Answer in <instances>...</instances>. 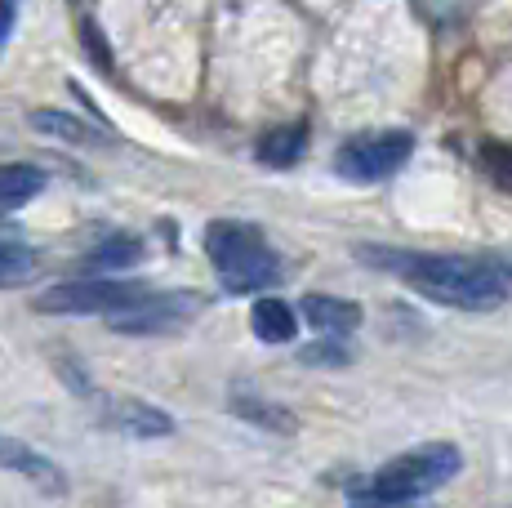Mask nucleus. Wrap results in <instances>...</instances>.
<instances>
[{"label": "nucleus", "mask_w": 512, "mask_h": 508, "mask_svg": "<svg viewBox=\"0 0 512 508\" xmlns=\"http://www.w3.org/2000/svg\"><path fill=\"white\" fill-rule=\"evenodd\" d=\"M357 259L370 268H383L401 277L423 299H437L446 308L490 312L508 299V281L490 263L459 259V254H419V250H392V246H357Z\"/></svg>", "instance_id": "1"}, {"label": "nucleus", "mask_w": 512, "mask_h": 508, "mask_svg": "<svg viewBox=\"0 0 512 508\" xmlns=\"http://www.w3.org/2000/svg\"><path fill=\"white\" fill-rule=\"evenodd\" d=\"M205 254H210L223 290H232V295H254V290H268L281 281V259L254 223L214 219L205 228Z\"/></svg>", "instance_id": "2"}, {"label": "nucleus", "mask_w": 512, "mask_h": 508, "mask_svg": "<svg viewBox=\"0 0 512 508\" xmlns=\"http://www.w3.org/2000/svg\"><path fill=\"white\" fill-rule=\"evenodd\" d=\"M459 464H464V455L450 442H428V446H419V451L383 464L379 473L370 477V486L352 491V500L357 504H415L423 495L437 491V486H446L450 477L459 473Z\"/></svg>", "instance_id": "3"}, {"label": "nucleus", "mask_w": 512, "mask_h": 508, "mask_svg": "<svg viewBox=\"0 0 512 508\" xmlns=\"http://www.w3.org/2000/svg\"><path fill=\"white\" fill-rule=\"evenodd\" d=\"M415 152V139L406 130H388V134H370V139H352L343 143L334 156V170L352 183H379L388 174H397L401 165Z\"/></svg>", "instance_id": "4"}, {"label": "nucleus", "mask_w": 512, "mask_h": 508, "mask_svg": "<svg viewBox=\"0 0 512 508\" xmlns=\"http://www.w3.org/2000/svg\"><path fill=\"white\" fill-rule=\"evenodd\" d=\"M201 308L205 299L192 290H174V295H147L143 290L130 308L112 312L107 321H112L116 335H170V330H183Z\"/></svg>", "instance_id": "5"}, {"label": "nucleus", "mask_w": 512, "mask_h": 508, "mask_svg": "<svg viewBox=\"0 0 512 508\" xmlns=\"http://www.w3.org/2000/svg\"><path fill=\"white\" fill-rule=\"evenodd\" d=\"M143 295V286H121V281H67L36 299L41 312H63V317H112V312L130 308Z\"/></svg>", "instance_id": "6"}, {"label": "nucleus", "mask_w": 512, "mask_h": 508, "mask_svg": "<svg viewBox=\"0 0 512 508\" xmlns=\"http://www.w3.org/2000/svg\"><path fill=\"white\" fill-rule=\"evenodd\" d=\"M103 424L125 437H139V442L174 433V419L165 415L161 406L139 402V397H112V402H103Z\"/></svg>", "instance_id": "7"}, {"label": "nucleus", "mask_w": 512, "mask_h": 508, "mask_svg": "<svg viewBox=\"0 0 512 508\" xmlns=\"http://www.w3.org/2000/svg\"><path fill=\"white\" fill-rule=\"evenodd\" d=\"M303 317H308L312 330H321L330 339H343L361 326V308L352 299H334V295H308L303 299Z\"/></svg>", "instance_id": "8"}, {"label": "nucleus", "mask_w": 512, "mask_h": 508, "mask_svg": "<svg viewBox=\"0 0 512 508\" xmlns=\"http://www.w3.org/2000/svg\"><path fill=\"white\" fill-rule=\"evenodd\" d=\"M0 468L18 473V477H32V482H41V486H63V468H58L54 459H45L41 451H32L27 442L5 437V433H0Z\"/></svg>", "instance_id": "9"}, {"label": "nucleus", "mask_w": 512, "mask_h": 508, "mask_svg": "<svg viewBox=\"0 0 512 508\" xmlns=\"http://www.w3.org/2000/svg\"><path fill=\"white\" fill-rule=\"evenodd\" d=\"M36 277V250L18 237L14 223L0 219V290L27 286Z\"/></svg>", "instance_id": "10"}, {"label": "nucleus", "mask_w": 512, "mask_h": 508, "mask_svg": "<svg viewBox=\"0 0 512 508\" xmlns=\"http://www.w3.org/2000/svg\"><path fill=\"white\" fill-rule=\"evenodd\" d=\"M303 152H308V125H303V121L277 125V130H268L259 139V161L272 165V170H290Z\"/></svg>", "instance_id": "11"}, {"label": "nucleus", "mask_w": 512, "mask_h": 508, "mask_svg": "<svg viewBox=\"0 0 512 508\" xmlns=\"http://www.w3.org/2000/svg\"><path fill=\"white\" fill-rule=\"evenodd\" d=\"M41 192H45V170H36V165H27V161L0 165V214L36 201Z\"/></svg>", "instance_id": "12"}, {"label": "nucleus", "mask_w": 512, "mask_h": 508, "mask_svg": "<svg viewBox=\"0 0 512 508\" xmlns=\"http://www.w3.org/2000/svg\"><path fill=\"white\" fill-rule=\"evenodd\" d=\"M250 326L263 344H290L294 330H299V317H294V308L285 299H259L250 312Z\"/></svg>", "instance_id": "13"}, {"label": "nucleus", "mask_w": 512, "mask_h": 508, "mask_svg": "<svg viewBox=\"0 0 512 508\" xmlns=\"http://www.w3.org/2000/svg\"><path fill=\"white\" fill-rule=\"evenodd\" d=\"M139 259H143V241L125 237V232H112V237H103L90 254H85V268L112 272V268H130V263H139Z\"/></svg>", "instance_id": "14"}, {"label": "nucleus", "mask_w": 512, "mask_h": 508, "mask_svg": "<svg viewBox=\"0 0 512 508\" xmlns=\"http://www.w3.org/2000/svg\"><path fill=\"white\" fill-rule=\"evenodd\" d=\"M232 410L241 419H250V424H259V428H268V433H294V415L285 406L277 402H263V397H254V393H232Z\"/></svg>", "instance_id": "15"}, {"label": "nucleus", "mask_w": 512, "mask_h": 508, "mask_svg": "<svg viewBox=\"0 0 512 508\" xmlns=\"http://www.w3.org/2000/svg\"><path fill=\"white\" fill-rule=\"evenodd\" d=\"M36 130L45 134H58V139H76V143H90V125H81L76 116H63V112H36Z\"/></svg>", "instance_id": "16"}, {"label": "nucleus", "mask_w": 512, "mask_h": 508, "mask_svg": "<svg viewBox=\"0 0 512 508\" xmlns=\"http://www.w3.org/2000/svg\"><path fill=\"white\" fill-rule=\"evenodd\" d=\"M481 165L504 192H512V143H486L481 148Z\"/></svg>", "instance_id": "17"}, {"label": "nucleus", "mask_w": 512, "mask_h": 508, "mask_svg": "<svg viewBox=\"0 0 512 508\" xmlns=\"http://www.w3.org/2000/svg\"><path fill=\"white\" fill-rule=\"evenodd\" d=\"M81 41H85V54H94V63L107 72V67H112V58H107V45H103V36H98V27L90 23V18L81 23Z\"/></svg>", "instance_id": "18"}, {"label": "nucleus", "mask_w": 512, "mask_h": 508, "mask_svg": "<svg viewBox=\"0 0 512 508\" xmlns=\"http://www.w3.org/2000/svg\"><path fill=\"white\" fill-rule=\"evenodd\" d=\"M303 361H317V366H343L348 361V348H334V344H312L299 353Z\"/></svg>", "instance_id": "19"}, {"label": "nucleus", "mask_w": 512, "mask_h": 508, "mask_svg": "<svg viewBox=\"0 0 512 508\" xmlns=\"http://www.w3.org/2000/svg\"><path fill=\"white\" fill-rule=\"evenodd\" d=\"M9 32H14V0H0V50H5Z\"/></svg>", "instance_id": "20"}, {"label": "nucleus", "mask_w": 512, "mask_h": 508, "mask_svg": "<svg viewBox=\"0 0 512 508\" xmlns=\"http://www.w3.org/2000/svg\"><path fill=\"white\" fill-rule=\"evenodd\" d=\"M504 268H508V277H512V259H508V263H504Z\"/></svg>", "instance_id": "21"}]
</instances>
